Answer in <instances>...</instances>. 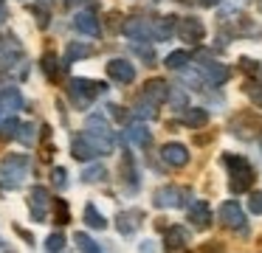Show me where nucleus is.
I'll return each mask as SVG.
<instances>
[{
	"instance_id": "9d476101",
	"label": "nucleus",
	"mask_w": 262,
	"mask_h": 253,
	"mask_svg": "<svg viewBox=\"0 0 262 253\" xmlns=\"http://www.w3.org/2000/svg\"><path fill=\"white\" fill-rule=\"evenodd\" d=\"M203 56V62H206V76H209V82L211 84H223L228 79V67L226 65H217V62H211V59H206V54H200Z\"/></svg>"
},
{
	"instance_id": "cd10ccee",
	"label": "nucleus",
	"mask_w": 262,
	"mask_h": 253,
	"mask_svg": "<svg viewBox=\"0 0 262 253\" xmlns=\"http://www.w3.org/2000/svg\"><path fill=\"white\" fill-rule=\"evenodd\" d=\"M259 11H262V0H259Z\"/></svg>"
},
{
	"instance_id": "aec40b11",
	"label": "nucleus",
	"mask_w": 262,
	"mask_h": 253,
	"mask_svg": "<svg viewBox=\"0 0 262 253\" xmlns=\"http://www.w3.org/2000/svg\"><path fill=\"white\" fill-rule=\"evenodd\" d=\"M79 247H82V250H85V253H99V247L93 245V242L88 239V236H79Z\"/></svg>"
},
{
	"instance_id": "7ed1b4c3",
	"label": "nucleus",
	"mask_w": 262,
	"mask_h": 253,
	"mask_svg": "<svg viewBox=\"0 0 262 253\" xmlns=\"http://www.w3.org/2000/svg\"><path fill=\"white\" fill-rule=\"evenodd\" d=\"M161 157H164L166 166L181 169V166H186V163H189V149L183 144H166L164 149H161Z\"/></svg>"
},
{
	"instance_id": "4468645a",
	"label": "nucleus",
	"mask_w": 262,
	"mask_h": 253,
	"mask_svg": "<svg viewBox=\"0 0 262 253\" xmlns=\"http://www.w3.org/2000/svg\"><path fill=\"white\" fill-rule=\"evenodd\" d=\"M178 28V22L172 20V17H166V20H161L158 26H155V37L158 39H166V37H172V31Z\"/></svg>"
},
{
	"instance_id": "6e6552de",
	"label": "nucleus",
	"mask_w": 262,
	"mask_h": 253,
	"mask_svg": "<svg viewBox=\"0 0 262 253\" xmlns=\"http://www.w3.org/2000/svg\"><path fill=\"white\" fill-rule=\"evenodd\" d=\"M147 96H149V101L161 104V101L169 99V84H166L164 79H149L147 82Z\"/></svg>"
},
{
	"instance_id": "dca6fc26",
	"label": "nucleus",
	"mask_w": 262,
	"mask_h": 253,
	"mask_svg": "<svg viewBox=\"0 0 262 253\" xmlns=\"http://www.w3.org/2000/svg\"><path fill=\"white\" fill-rule=\"evenodd\" d=\"M76 26H79L82 28V31H88V34H96L99 31V28H96V20H93V17H79V20H76Z\"/></svg>"
},
{
	"instance_id": "423d86ee",
	"label": "nucleus",
	"mask_w": 262,
	"mask_h": 253,
	"mask_svg": "<svg viewBox=\"0 0 262 253\" xmlns=\"http://www.w3.org/2000/svg\"><path fill=\"white\" fill-rule=\"evenodd\" d=\"M189 222H192L198 231L209 228V222H211V208L206 205V202H192V205H189Z\"/></svg>"
},
{
	"instance_id": "f8f14e48",
	"label": "nucleus",
	"mask_w": 262,
	"mask_h": 253,
	"mask_svg": "<svg viewBox=\"0 0 262 253\" xmlns=\"http://www.w3.org/2000/svg\"><path fill=\"white\" fill-rule=\"evenodd\" d=\"M130 135L133 141H136V144H141V146H149V141H152V135H149V129L144 127V124H136V127H130Z\"/></svg>"
},
{
	"instance_id": "b1692460",
	"label": "nucleus",
	"mask_w": 262,
	"mask_h": 253,
	"mask_svg": "<svg viewBox=\"0 0 262 253\" xmlns=\"http://www.w3.org/2000/svg\"><path fill=\"white\" fill-rule=\"evenodd\" d=\"M141 253H155V245H152V242H144V245H141Z\"/></svg>"
},
{
	"instance_id": "4be33fe9",
	"label": "nucleus",
	"mask_w": 262,
	"mask_h": 253,
	"mask_svg": "<svg viewBox=\"0 0 262 253\" xmlns=\"http://www.w3.org/2000/svg\"><path fill=\"white\" fill-rule=\"evenodd\" d=\"M239 67H245V71H256L259 65H256L254 59H248V56H243V59H239Z\"/></svg>"
},
{
	"instance_id": "f257e3e1",
	"label": "nucleus",
	"mask_w": 262,
	"mask_h": 253,
	"mask_svg": "<svg viewBox=\"0 0 262 253\" xmlns=\"http://www.w3.org/2000/svg\"><path fill=\"white\" fill-rule=\"evenodd\" d=\"M223 163L231 166V191H248L251 183H254V169L245 157H237V155H223Z\"/></svg>"
},
{
	"instance_id": "412c9836",
	"label": "nucleus",
	"mask_w": 262,
	"mask_h": 253,
	"mask_svg": "<svg viewBox=\"0 0 262 253\" xmlns=\"http://www.w3.org/2000/svg\"><path fill=\"white\" fill-rule=\"evenodd\" d=\"M88 222H91V225H96V228H104V219L99 217V214L93 211V208H88Z\"/></svg>"
},
{
	"instance_id": "9b49d317",
	"label": "nucleus",
	"mask_w": 262,
	"mask_h": 253,
	"mask_svg": "<svg viewBox=\"0 0 262 253\" xmlns=\"http://www.w3.org/2000/svg\"><path fill=\"white\" fill-rule=\"evenodd\" d=\"M183 121H186V127L198 129V127H203V124L209 121V112H206V110H200V107H189V110H186V116H183Z\"/></svg>"
},
{
	"instance_id": "5701e85b",
	"label": "nucleus",
	"mask_w": 262,
	"mask_h": 253,
	"mask_svg": "<svg viewBox=\"0 0 262 253\" xmlns=\"http://www.w3.org/2000/svg\"><path fill=\"white\" fill-rule=\"evenodd\" d=\"M99 174H102V169H99V166H93V169H91V172H88V174H85V177H88V180H96V177H99Z\"/></svg>"
},
{
	"instance_id": "f3484780",
	"label": "nucleus",
	"mask_w": 262,
	"mask_h": 253,
	"mask_svg": "<svg viewBox=\"0 0 262 253\" xmlns=\"http://www.w3.org/2000/svg\"><path fill=\"white\" fill-rule=\"evenodd\" d=\"M245 93H248V99L254 101V104L262 107V84H248V87H245Z\"/></svg>"
},
{
	"instance_id": "6ab92c4d",
	"label": "nucleus",
	"mask_w": 262,
	"mask_h": 253,
	"mask_svg": "<svg viewBox=\"0 0 262 253\" xmlns=\"http://www.w3.org/2000/svg\"><path fill=\"white\" fill-rule=\"evenodd\" d=\"M169 99H175V101H172V104H175V107H183V104H186V96H183V90H169Z\"/></svg>"
},
{
	"instance_id": "393cba45",
	"label": "nucleus",
	"mask_w": 262,
	"mask_h": 253,
	"mask_svg": "<svg viewBox=\"0 0 262 253\" xmlns=\"http://www.w3.org/2000/svg\"><path fill=\"white\" fill-rule=\"evenodd\" d=\"M59 245H62V236H59V239H57V236H54V239L51 242H48V247H51V250H57V247Z\"/></svg>"
},
{
	"instance_id": "0eeeda50",
	"label": "nucleus",
	"mask_w": 262,
	"mask_h": 253,
	"mask_svg": "<svg viewBox=\"0 0 262 253\" xmlns=\"http://www.w3.org/2000/svg\"><path fill=\"white\" fill-rule=\"evenodd\" d=\"M107 73L113 79H119V82H133L136 79V71H133V65L127 59H113L107 65Z\"/></svg>"
},
{
	"instance_id": "f03ea898",
	"label": "nucleus",
	"mask_w": 262,
	"mask_h": 253,
	"mask_svg": "<svg viewBox=\"0 0 262 253\" xmlns=\"http://www.w3.org/2000/svg\"><path fill=\"white\" fill-rule=\"evenodd\" d=\"M220 222L228 225V228H245V211L239 202L228 200L220 205Z\"/></svg>"
},
{
	"instance_id": "39448f33",
	"label": "nucleus",
	"mask_w": 262,
	"mask_h": 253,
	"mask_svg": "<svg viewBox=\"0 0 262 253\" xmlns=\"http://www.w3.org/2000/svg\"><path fill=\"white\" fill-rule=\"evenodd\" d=\"M178 34H181L186 42H200L203 39V22L194 20V17H183V20H178Z\"/></svg>"
},
{
	"instance_id": "ddd939ff",
	"label": "nucleus",
	"mask_w": 262,
	"mask_h": 253,
	"mask_svg": "<svg viewBox=\"0 0 262 253\" xmlns=\"http://www.w3.org/2000/svg\"><path fill=\"white\" fill-rule=\"evenodd\" d=\"M189 65V54L186 51H172L169 56H166V67H172V71H181V67Z\"/></svg>"
},
{
	"instance_id": "a211bd4d",
	"label": "nucleus",
	"mask_w": 262,
	"mask_h": 253,
	"mask_svg": "<svg viewBox=\"0 0 262 253\" xmlns=\"http://www.w3.org/2000/svg\"><path fill=\"white\" fill-rule=\"evenodd\" d=\"M248 211H251V214H262V191H254V194H251Z\"/></svg>"
},
{
	"instance_id": "1a4fd4ad",
	"label": "nucleus",
	"mask_w": 262,
	"mask_h": 253,
	"mask_svg": "<svg viewBox=\"0 0 262 253\" xmlns=\"http://www.w3.org/2000/svg\"><path fill=\"white\" fill-rule=\"evenodd\" d=\"M124 31L130 34V37H149V31H155V26L147 20V17H133V20L124 26Z\"/></svg>"
},
{
	"instance_id": "20e7f679",
	"label": "nucleus",
	"mask_w": 262,
	"mask_h": 253,
	"mask_svg": "<svg viewBox=\"0 0 262 253\" xmlns=\"http://www.w3.org/2000/svg\"><path fill=\"white\" fill-rule=\"evenodd\" d=\"M186 200H189V194L183 189H175V186H166V189H161L158 194H155V202L164 205V208H178V205H183Z\"/></svg>"
},
{
	"instance_id": "2eb2a0df",
	"label": "nucleus",
	"mask_w": 262,
	"mask_h": 253,
	"mask_svg": "<svg viewBox=\"0 0 262 253\" xmlns=\"http://www.w3.org/2000/svg\"><path fill=\"white\" fill-rule=\"evenodd\" d=\"M183 228H169V236H166V247H169V253L172 250H178V247H183Z\"/></svg>"
},
{
	"instance_id": "bb28decb",
	"label": "nucleus",
	"mask_w": 262,
	"mask_h": 253,
	"mask_svg": "<svg viewBox=\"0 0 262 253\" xmlns=\"http://www.w3.org/2000/svg\"><path fill=\"white\" fill-rule=\"evenodd\" d=\"M198 3H203V6H217V0H198Z\"/></svg>"
},
{
	"instance_id": "a878e982",
	"label": "nucleus",
	"mask_w": 262,
	"mask_h": 253,
	"mask_svg": "<svg viewBox=\"0 0 262 253\" xmlns=\"http://www.w3.org/2000/svg\"><path fill=\"white\" fill-rule=\"evenodd\" d=\"M152 107H138V116H152Z\"/></svg>"
}]
</instances>
